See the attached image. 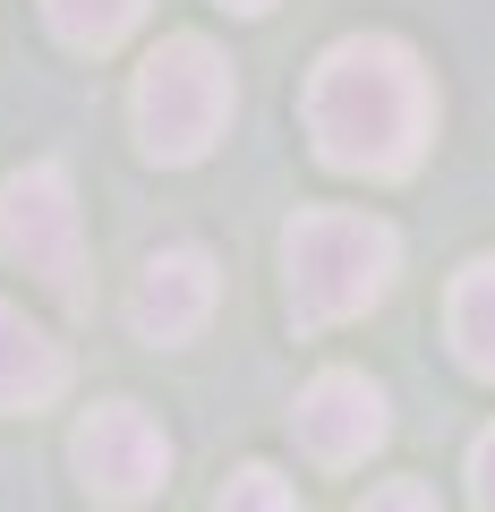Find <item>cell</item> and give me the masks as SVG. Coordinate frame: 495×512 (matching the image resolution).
Wrapping results in <instances>:
<instances>
[{
	"mask_svg": "<svg viewBox=\"0 0 495 512\" xmlns=\"http://www.w3.org/2000/svg\"><path fill=\"white\" fill-rule=\"evenodd\" d=\"M308 137L333 171L350 180H410L436 137V86H427L419 52L393 35H342L308 69Z\"/></svg>",
	"mask_w": 495,
	"mask_h": 512,
	"instance_id": "obj_1",
	"label": "cell"
},
{
	"mask_svg": "<svg viewBox=\"0 0 495 512\" xmlns=\"http://www.w3.org/2000/svg\"><path fill=\"white\" fill-rule=\"evenodd\" d=\"M393 265H402V239L376 214H342V205H308L282 231V282H291V325L325 333L367 316L393 291Z\"/></svg>",
	"mask_w": 495,
	"mask_h": 512,
	"instance_id": "obj_2",
	"label": "cell"
},
{
	"mask_svg": "<svg viewBox=\"0 0 495 512\" xmlns=\"http://www.w3.org/2000/svg\"><path fill=\"white\" fill-rule=\"evenodd\" d=\"M239 111V86H231V60L214 52L205 35H163L146 52L129 86V120H137V146L146 163H205L222 146V128Z\"/></svg>",
	"mask_w": 495,
	"mask_h": 512,
	"instance_id": "obj_3",
	"label": "cell"
},
{
	"mask_svg": "<svg viewBox=\"0 0 495 512\" xmlns=\"http://www.w3.org/2000/svg\"><path fill=\"white\" fill-rule=\"evenodd\" d=\"M0 256L52 282L60 299H86V222L60 163H26L0 180Z\"/></svg>",
	"mask_w": 495,
	"mask_h": 512,
	"instance_id": "obj_4",
	"label": "cell"
},
{
	"mask_svg": "<svg viewBox=\"0 0 495 512\" xmlns=\"http://www.w3.org/2000/svg\"><path fill=\"white\" fill-rule=\"evenodd\" d=\"M69 453H77V478H86L94 504H146L171 478V436L137 402H94L86 419H77Z\"/></svg>",
	"mask_w": 495,
	"mask_h": 512,
	"instance_id": "obj_5",
	"label": "cell"
},
{
	"mask_svg": "<svg viewBox=\"0 0 495 512\" xmlns=\"http://www.w3.org/2000/svg\"><path fill=\"white\" fill-rule=\"evenodd\" d=\"M299 453L325 461V470H359L376 444L393 436V410H385V384H367L359 367H325V376L299 393Z\"/></svg>",
	"mask_w": 495,
	"mask_h": 512,
	"instance_id": "obj_6",
	"label": "cell"
},
{
	"mask_svg": "<svg viewBox=\"0 0 495 512\" xmlns=\"http://www.w3.org/2000/svg\"><path fill=\"white\" fill-rule=\"evenodd\" d=\"M214 299H222L214 256L180 239V248L146 256V274H137V291H129V325H137V342H188V333H205Z\"/></svg>",
	"mask_w": 495,
	"mask_h": 512,
	"instance_id": "obj_7",
	"label": "cell"
},
{
	"mask_svg": "<svg viewBox=\"0 0 495 512\" xmlns=\"http://www.w3.org/2000/svg\"><path fill=\"white\" fill-rule=\"evenodd\" d=\"M60 384H69V350L43 325H26V308L0 299V410L9 419H35V410L60 402Z\"/></svg>",
	"mask_w": 495,
	"mask_h": 512,
	"instance_id": "obj_8",
	"label": "cell"
},
{
	"mask_svg": "<svg viewBox=\"0 0 495 512\" xmlns=\"http://www.w3.org/2000/svg\"><path fill=\"white\" fill-rule=\"evenodd\" d=\"M444 333H453V359L495 384V256H478V265L453 274V291H444Z\"/></svg>",
	"mask_w": 495,
	"mask_h": 512,
	"instance_id": "obj_9",
	"label": "cell"
},
{
	"mask_svg": "<svg viewBox=\"0 0 495 512\" xmlns=\"http://www.w3.org/2000/svg\"><path fill=\"white\" fill-rule=\"evenodd\" d=\"M43 18L69 52H111V43H129L137 18H146V0H43Z\"/></svg>",
	"mask_w": 495,
	"mask_h": 512,
	"instance_id": "obj_10",
	"label": "cell"
},
{
	"mask_svg": "<svg viewBox=\"0 0 495 512\" xmlns=\"http://www.w3.org/2000/svg\"><path fill=\"white\" fill-rule=\"evenodd\" d=\"M214 512H299V495H291V478H282V470L248 461V470H231V487L214 495Z\"/></svg>",
	"mask_w": 495,
	"mask_h": 512,
	"instance_id": "obj_11",
	"label": "cell"
},
{
	"mask_svg": "<svg viewBox=\"0 0 495 512\" xmlns=\"http://www.w3.org/2000/svg\"><path fill=\"white\" fill-rule=\"evenodd\" d=\"M350 512H444V504H436V487H427V478H385V487H367Z\"/></svg>",
	"mask_w": 495,
	"mask_h": 512,
	"instance_id": "obj_12",
	"label": "cell"
},
{
	"mask_svg": "<svg viewBox=\"0 0 495 512\" xmlns=\"http://www.w3.org/2000/svg\"><path fill=\"white\" fill-rule=\"evenodd\" d=\"M470 512H495V427L470 444Z\"/></svg>",
	"mask_w": 495,
	"mask_h": 512,
	"instance_id": "obj_13",
	"label": "cell"
},
{
	"mask_svg": "<svg viewBox=\"0 0 495 512\" xmlns=\"http://www.w3.org/2000/svg\"><path fill=\"white\" fill-rule=\"evenodd\" d=\"M222 9H231V18H265V9H274V0H222Z\"/></svg>",
	"mask_w": 495,
	"mask_h": 512,
	"instance_id": "obj_14",
	"label": "cell"
}]
</instances>
